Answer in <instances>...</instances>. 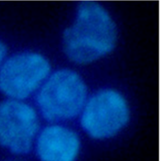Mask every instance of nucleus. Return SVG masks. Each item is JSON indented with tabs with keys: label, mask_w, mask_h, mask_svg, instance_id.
<instances>
[{
	"label": "nucleus",
	"mask_w": 160,
	"mask_h": 161,
	"mask_svg": "<svg viewBox=\"0 0 160 161\" xmlns=\"http://www.w3.org/2000/svg\"><path fill=\"white\" fill-rule=\"evenodd\" d=\"M79 137L61 126L47 127L37 141V154L41 161H74L79 151Z\"/></svg>",
	"instance_id": "423d86ee"
},
{
	"label": "nucleus",
	"mask_w": 160,
	"mask_h": 161,
	"mask_svg": "<svg viewBox=\"0 0 160 161\" xmlns=\"http://www.w3.org/2000/svg\"><path fill=\"white\" fill-rule=\"evenodd\" d=\"M6 54H7V48H6L5 45L0 41V65L2 64L3 58H5Z\"/></svg>",
	"instance_id": "0eeeda50"
},
{
	"label": "nucleus",
	"mask_w": 160,
	"mask_h": 161,
	"mask_svg": "<svg viewBox=\"0 0 160 161\" xmlns=\"http://www.w3.org/2000/svg\"><path fill=\"white\" fill-rule=\"evenodd\" d=\"M35 110L18 100L0 103V146L14 154L28 153L39 130Z\"/></svg>",
	"instance_id": "39448f33"
},
{
	"label": "nucleus",
	"mask_w": 160,
	"mask_h": 161,
	"mask_svg": "<svg viewBox=\"0 0 160 161\" xmlns=\"http://www.w3.org/2000/svg\"><path fill=\"white\" fill-rule=\"evenodd\" d=\"M86 87L74 71L60 70L50 77L37 96L42 115L49 121L75 117L84 105Z\"/></svg>",
	"instance_id": "f03ea898"
},
{
	"label": "nucleus",
	"mask_w": 160,
	"mask_h": 161,
	"mask_svg": "<svg viewBox=\"0 0 160 161\" xmlns=\"http://www.w3.org/2000/svg\"><path fill=\"white\" fill-rule=\"evenodd\" d=\"M50 68L49 62L39 54L13 55L0 70V91L13 99H25L47 78Z\"/></svg>",
	"instance_id": "20e7f679"
},
{
	"label": "nucleus",
	"mask_w": 160,
	"mask_h": 161,
	"mask_svg": "<svg viewBox=\"0 0 160 161\" xmlns=\"http://www.w3.org/2000/svg\"><path fill=\"white\" fill-rule=\"evenodd\" d=\"M129 119V109L119 92L102 90L94 95L83 110L81 124L92 138H110L119 132Z\"/></svg>",
	"instance_id": "7ed1b4c3"
},
{
	"label": "nucleus",
	"mask_w": 160,
	"mask_h": 161,
	"mask_svg": "<svg viewBox=\"0 0 160 161\" xmlns=\"http://www.w3.org/2000/svg\"><path fill=\"white\" fill-rule=\"evenodd\" d=\"M117 39L114 21L102 6L82 2L74 24L63 33V50L76 64H86L111 52Z\"/></svg>",
	"instance_id": "f257e3e1"
}]
</instances>
